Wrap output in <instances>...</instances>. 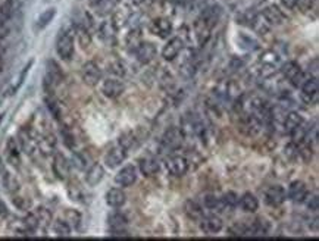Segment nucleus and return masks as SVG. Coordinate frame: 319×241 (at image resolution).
<instances>
[{
  "label": "nucleus",
  "instance_id": "f257e3e1",
  "mask_svg": "<svg viewBox=\"0 0 319 241\" xmlns=\"http://www.w3.org/2000/svg\"><path fill=\"white\" fill-rule=\"evenodd\" d=\"M74 35L71 31H63L59 34L57 40H56V52L59 54L60 59L63 60H69L74 56Z\"/></svg>",
  "mask_w": 319,
  "mask_h": 241
},
{
  "label": "nucleus",
  "instance_id": "f03ea898",
  "mask_svg": "<svg viewBox=\"0 0 319 241\" xmlns=\"http://www.w3.org/2000/svg\"><path fill=\"white\" fill-rule=\"evenodd\" d=\"M81 78L90 87L97 85L100 78H102V71H100L99 65L96 62H93V60L85 62L82 65V68H81Z\"/></svg>",
  "mask_w": 319,
  "mask_h": 241
},
{
  "label": "nucleus",
  "instance_id": "7ed1b4c3",
  "mask_svg": "<svg viewBox=\"0 0 319 241\" xmlns=\"http://www.w3.org/2000/svg\"><path fill=\"white\" fill-rule=\"evenodd\" d=\"M127 147H124L122 144H116L113 146L112 149L107 150V153L105 155V163H106L107 168L113 169V168H118L122 162L125 161L127 158Z\"/></svg>",
  "mask_w": 319,
  "mask_h": 241
},
{
  "label": "nucleus",
  "instance_id": "20e7f679",
  "mask_svg": "<svg viewBox=\"0 0 319 241\" xmlns=\"http://www.w3.org/2000/svg\"><path fill=\"white\" fill-rule=\"evenodd\" d=\"M281 71H283L284 77L290 81L294 87H300V85L303 84V81H305V74L302 72V68H300L296 62L290 60V62L284 63L283 68H281Z\"/></svg>",
  "mask_w": 319,
  "mask_h": 241
},
{
  "label": "nucleus",
  "instance_id": "39448f33",
  "mask_svg": "<svg viewBox=\"0 0 319 241\" xmlns=\"http://www.w3.org/2000/svg\"><path fill=\"white\" fill-rule=\"evenodd\" d=\"M184 49V40L181 37H174L171 38L162 49V57L168 62L174 60L178 54L181 53V50Z\"/></svg>",
  "mask_w": 319,
  "mask_h": 241
},
{
  "label": "nucleus",
  "instance_id": "423d86ee",
  "mask_svg": "<svg viewBox=\"0 0 319 241\" xmlns=\"http://www.w3.org/2000/svg\"><path fill=\"white\" fill-rule=\"evenodd\" d=\"M137 180V169L134 165H125L115 175V183L121 187H130Z\"/></svg>",
  "mask_w": 319,
  "mask_h": 241
},
{
  "label": "nucleus",
  "instance_id": "0eeeda50",
  "mask_svg": "<svg viewBox=\"0 0 319 241\" xmlns=\"http://www.w3.org/2000/svg\"><path fill=\"white\" fill-rule=\"evenodd\" d=\"M166 169L174 177H183L188 171V161L184 156H172L166 161Z\"/></svg>",
  "mask_w": 319,
  "mask_h": 241
},
{
  "label": "nucleus",
  "instance_id": "6e6552de",
  "mask_svg": "<svg viewBox=\"0 0 319 241\" xmlns=\"http://www.w3.org/2000/svg\"><path fill=\"white\" fill-rule=\"evenodd\" d=\"M183 138L184 133L180 128H171L162 137V146L166 147L168 150H174L183 144Z\"/></svg>",
  "mask_w": 319,
  "mask_h": 241
},
{
  "label": "nucleus",
  "instance_id": "1a4fd4ad",
  "mask_svg": "<svg viewBox=\"0 0 319 241\" xmlns=\"http://www.w3.org/2000/svg\"><path fill=\"white\" fill-rule=\"evenodd\" d=\"M149 29H150V32H152L153 35H156V37H159V38H166V37H169L171 32H172V24H171V21L166 19V18H156V19H153V21L150 22Z\"/></svg>",
  "mask_w": 319,
  "mask_h": 241
},
{
  "label": "nucleus",
  "instance_id": "9d476101",
  "mask_svg": "<svg viewBox=\"0 0 319 241\" xmlns=\"http://www.w3.org/2000/svg\"><path fill=\"white\" fill-rule=\"evenodd\" d=\"M135 53H137V60L141 65H147L156 56V46L153 43H149V41H141V44L137 47Z\"/></svg>",
  "mask_w": 319,
  "mask_h": 241
},
{
  "label": "nucleus",
  "instance_id": "9b49d317",
  "mask_svg": "<svg viewBox=\"0 0 319 241\" xmlns=\"http://www.w3.org/2000/svg\"><path fill=\"white\" fill-rule=\"evenodd\" d=\"M53 168L54 175L59 180H66L69 177V171H71V163L68 162V159L62 155V153H56L53 158Z\"/></svg>",
  "mask_w": 319,
  "mask_h": 241
},
{
  "label": "nucleus",
  "instance_id": "f8f14e48",
  "mask_svg": "<svg viewBox=\"0 0 319 241\" xmlns=\"http://www.w3.org/2000/svg\"><path fill=\"white\" fill-rule=\"evenodd\" d=\"M262 16L265 18V21L272 27V25H281L286 21V15L283 13V10L277 6V4H269L268 7L264 9Z\"/></svg>",
  "mask_w": 319,
  "mask_h": 241
},
{
  "label": "nucleus",
  "instance_id": "ddd939ff",
  "mask_svg": "<svg viewBox=\"0 0 319 241\" xmlns=\"http://www.w3.org/2000/svg\"><path fill=\"white\" fill-rule=\"evenodd\" d=\"M224 228V222L221 218L211 215V216H203L200 219V230L205 234H216Z\"/></svg>",
  "mask_w": 319,
  "mask_h": 241
},
{
  "label": "nucleus",
  "instance_id": "4468645a",
  "mask_svg": "<svg viewBox=\"0 0 319 241\" xmlns=\"http://www.w3.org/2000/svg\"><path fill=\"white\" fill-rule=\"evenodd\" d=\"M211 32H212V27L202 16L194 22V34H196L199 46H205L208 43V40L211 38Z\"/></svg>",
  "mask_w": 319,
  "mask_h": 241
},
{
  "label": "nucleus",
  "instance_id": "2eb2a0df",
  "mask_svg": "<svg viewBox=\"0 0 319 241\" xmlns=\"http://www.w3.org/2000/svg\"><path fill=\"white\" fill-rule=\"evenodd\" d=\"M124 84L116 78H107L102 84V93L109 99H116L122 94Z\"/></svg>",
  "mask_w": 319,
  "mask_h": 241
},
{
  "label": "nucleus",
  "instance_id": "dca6fc26",
  "mask_svg": "<svg viewBox=\"0 0 319 241\" xmlns=\"http://www.w3.org/2000/svg\"><path fill=\"white\" fill-rule=\"evenodd\" d=\"M286 190L281 186H272L265 191V202L269 206H280L286 200Z\"/></svg>",
  "mask_w": 319,
  "mask_h": 241
},
{
  "label": "nucleus",
  "instance_id": "f3484780",
  "mask_svg": "<svg viewBox=\"0 0 319 241\" xmlns=\"http://www.w3.org/2000/svg\"><path fill=\"white\" fill-rule=\"evenodd\" d=\"M106 205L112 209H118V208H122L127 202V196L124 194V191L121 188H110L107 190L106 196Z\"/></svg>",
  "mask_w": 319,
  "mask_h": 241
},
{
  "label": "nucleus",
  "instance_id": "a211bd4d",
  "mask_svg": "<svg viewBox=\"0 0 319 241\" xmlns=\"http://www.w3.org/2000/svg\"><path fill=\"white\" fill-rule=\"evenodd\" d=\"M63 80V74L60 66L54 62V60H49L47 62V72H46V85H57Z\"/></svg>",
  "mask_w": 319,
  "mask_h": 241
},
{
  "label": "nucleus",
  "instance_id": "6ab92c4d",
  "mask_svg": "<svg viewBox=\"0 0 319 241\" xmlns=\"http://www.w3.org/2000/svg\"><path fill=\"white\" fill-rule=\"evenodd\" d=\"M289 197L292 199L293 202L300 203L305 202L308 197V187L303 181H293L289 187Z\"/></svg>",
  "mask_w": 319,
  "mask_h": 241
},
{
  "label": "nucleus",
  "instance_id": "aec40b11",
  "mask_svg": "<svg viewBox=\"0 0 319 241\" xmlns=\"http://www.w3.org/2000/svg\"><path fill=\"white\" fill-rule=\"evenodd\" d=\"M138 168H140V172L144 177H153L159 172V162L152 156H147V158L140 159Z\"/></svg>",
  "mask_w": 319,
  "mask_h": 241
},
{
  "label": "nucleus",
  "instance_id": "412c9836",
  "mask_svg": "<svg viewBox=\"0 0 319 241\" xmlns=\"http://www.w3.org/2000/svg\"><path fill=\"white\" fill-rule=\"evenodd\" d=\"M103 177H105V169H103V166L102 165H99V163H94V165H91V168L87 171V174H85V183L90 186V187H94V186H97L102 180H103Z\"/></svg>",
  "mask_w": 319,
  "mask_h": 241
},
{
  "label": "nucleus",
  "instance_id": "4be33fe9",
  "mask_svg": "<svg viewBox=\"0 0 319 241\" xmlns=\"http://www.w3.org/2000/svg\"><path fill=\"white\" fill-rule=\"evenodd\" d=\"M239 205L247 214H255L259 209V200L252 193H244L239 199Z\"/></svg>",
  "mask_w": 319,
  "mask_h": 241
},
{
  "label": "nucleus",
  "instance_id": "5701e85b",
  "mask_svg": "<svg viewBox=\"0 0 319 241\" xmlns=\"http://www.w3.org/2000/svg\"><path fill=\"white\" fill-rule=\"evenodd\" d=\"M141 41H143V38H141V29L138 27L131 28V29L128 31L127 37H125L127 49H128L130 52H135L137 47L141 44Z\"/></svg>",
  "mask_w": 319,
  "mask_h": 241
},
{
  "label": "nucleus",
  "instance_id": "b1692460",
  "mask_svg": "<svg viewBox=\"0 0 319 241\" xmlns=\"http://www.w3.org/2000/svg\"><path fill=\"white\" fill-rule=\"evenodd\" d=\"M16 10V4H15V0H4L1 4H0V19L7 24L10 21V18L13 16Z\"/></svg>",
  "mask_w": 319,
  "mask_h": 241
},
{
  "label": "nucleus",
  "instance_id": "393cba45",
  "mask_svg": "<svg viewBox=\"0 0 319 241\" xmlns=\"http://www.w3.org/2000/svg\"><path fill=\"white\" fill-rule=\"evenodd\" d=\"M303 124V118L300 113L297 112H289L286 119H284V128L287 133H292L296 128H299L300 125Z\"/></svg>",
  "mask_w": 319,
  "mask_h": 241
},
{
  "label": "nucleus",
  "instance_id": "a878e982",
  "mask_svg": "<svg viewBox=\"0 0 319 241\" xmlns=\"http://www.w3.org/2000/svg\"><path fill=\"white\" fill-rule=\"evenodd\" d=\"M107 224L110 227V231H115V230H124L125 225L128 224V221H127V216L124 214L115 212V214L109 215Z\"/></svg>",
  "mask_w": 319,
  "mask_h": 241
},
{
  "label": "nucleus",
  "instance_id": "bb28decb",
  "mask_svg": "<svg viewBox=\"0 0 319 241\" xmlns=\"http://www.w3.org/2000/svg\"><path fill=\"white\" fill-rule=\"evenodd\" d=\"M186 215L191 221H200L203 218V211L200 205L194 200H187L186 202Z\"/></svg>",
  "mask_w": 319,
  "mask_h": 241
},
{
  "label": "nucleus",
  "instance_id": "cd10ccee",
  "mask_svg": "<svg viewBox=\"0 0 319 241\" xmlns=\"http://www.w3.org/2000/svg\"><path fill=\"white\" fill-rule=\"evenodd\" d=\"M19 143H21L24 152L28 153V155H31V153L35 150V147H37V141H35V140L31 137V134H29L28 131H25V130H22L21 134H19Z\"/></svg>",
  "mask_w": 319,
  "mask_h": 241
},
{
  "label": "nucleus",
  "instance_id": "c85d7f7f",
  "mask_svg": "<svg viewBox=\"0 0 319 241\" xmlns=\"http://www.w3.org/2000/svg\"><path fill=\"white\" fill-rule=\"evenodd\" d=\"M300 87H302V91H303V94H305V96H308V97H314V96H317V94H318V88H319L318 78H315V77H314V78L305 80Z\"/></svg>",
  "mask_w": 319,
  "mask_h": 241
},
{
  "label": "nucleus",
  "instance_id": "c756f323",
  "mask_svg": "<svg viewBox=\"0 0 319 241\" xmlns=\"http://www.w3.org/2000/svg\"><path fill=\"white\" fill-rule=\"evenodd\" d=\"M75 32H77V37H78V43L82 49H87L90 44H91V35H90V29L84 27L82 24H78L75 27Z\"/></svg>",
  "mask_w": 319,
  "mask_h": 241
},
{
  "label": "nucleus",
  "instance_id": "7c9ffc66",
  "mask_svg": "<svg viewBox=\"0 0 319 241\" xmlns=\"http://www.w3.org/2000/svg\"><path fill=\"white\" fill-rule=\"evenodd\" d=\"M56 16V9L54 7H49V9H46L44 12H41V15L38 16V19H37V29H43V28H46L52 21H53V18Z\"/></svg>",
  "mask_w": 319,
  "mask_h": 241
},
{
  "label": "nucleus",
  "instance_id": "2f4dec72",
  "mask_svg": "<svg viewBox=\"0 0 319 241\" xmlns=\"http://www.w3.org/2000/svg\"><path fill=\"white\" fill-rule=\"evenodd\" d=\"M280 54L275 53L274 50H266L261 54V65L269 66V68H277V65L280 63Z\"/></svg>",
  "mask_w": 319,
  "mask_h": 241
},
{
  "label": "nucleus",
  "instance_id": "473e14b6",
  "mask_svg": "<svg viewBox=\"0 0 319 241\" xmlns=\"http://www.w3.org/2000/svg\"><path fill=\"white\" fill-rule=\"evenodd\" d=\"M6 152H7V159L10 161L12 165L19 163V150H18V144L13 138H9V141L6 144Z\"/></svg>",
  "mask_w": 319,
  "mask_h": 241
},
{
  "label": "nucleus",
  "instance_id": "72a5a7b5",
  "mask_svg": "<svg viewBox=\"0 0 319 241\" xmlns=\"http://www.w3.org/2000/svg\"><path fill=\"white\" fill-rule=\"evenodd\" d=\"M269 230V225L266 224V221L264 219H256L250 228H247V234L250 236H265Z\"/></svg>",
  "mask_w": 319,
  "mask_h": 241
},
{
  "label": "nucleus",
  "instance_id": "f704fd0d",
  "mask_svg": "<svg viewBox=\"0 0 319 241\" xmlns=\"http://www.w3.org/2000/svg\"><path fill=\"white\" fill-rule=\"evenodd\" d=\"M71 227L66 221L63 219H57L53 222V231L57 237H69L71 236Z\"/></svg>",
  "mask_w": 319,
  "mask_h": 241
},
{
  "label": "nucleus",
  "instance_id": "c9c22d12",
  "mask_svg": "<svg viewBox=\"0 0 319 241\" xmlns=\"http://www.w3.org/2000/svg\"><path fill=\"white\" fill-rule=\"evenodd\" d=\"M205 206L211 211H216V212H222L224 209H227L222 202V197H216V196H206Z\"/></svg>",
  "mask_w": 319,
  "mask_h": 241
},
{
  "label": "nucleus",
  "instance_id": "e433bc0d",
  "mask_svg": "<svg viewBox=\"0 0 319 241\" xmlns=\"http://www.w3.org/2000/svg\"><path fill=\"white\" fill-rule=\"evenodd\" d=\"M34 215H35V218H37L40 227H47V225L50 224V221H52V215H50V212H49L46 208H38V209H35V211H34Z\"/></svg>",
  "mask_w": 319,
  "mask_h": 241
},
{
  "label": "nucleus",
  "instance_id": "4c0bfd02",
  "mask_svg": "<svg viewBox=\"0 0 319 241\" xmlns=\"http://www.w3.org/2000/svg\"><path fill=\"white\" fill-rule=\"evenodd\" d=\"M252 28H253L256 32H259V34H265L266 31L271 28V25L266 22L265 18H264L262 13H261V15H256V16L252 19Z\"/></svg>",
  "mask_w": 319,
  "mask_h": 241
},
{
  "label": "nucleus",
  "instance_id": "58836bf2",
  "mask_svg": "<svg viewBox=\"0 0 319 241\" xmlns=\"http://www.w3.org/2000/svg\"><path fill=\"white\" fill-rule=\"evenodd\" d=\"M113 31H115L113 24L105 21V22L100 25V28H99V35H100V38H102L103 41H110L112 37H113Z\"/></svg>",
  "mask_w": 319,
  "mask_h": 241
},
{
  "label": "nucleus",
  "instance_id": "ea45409f",
  "mask_svg": "<svg viewBox=\"0 0 319 241\" xmlns=\"http://www.w3.org/2000/svg\"><path fill=\"white\" fill-rule=\"evenodd\" d=\"M63 221H66V222L69 224L71 228H78L81 222V215L78 214L77 211H74V209H68V211L65 212Z\"/></svg>",
  "mask_w": 319,
  "mask_h": 241
},
{
  "label": "nucleus",
  "instance_id": "a19ab883",
  "mask_svg": "<svg viewBox=\"0 0 319 241\" xmlns=\"http://www.w3.org/2000/svg\"><path fill=\"white\" fill-rule=\"evenodd\" d=\"M54 146H56V140H54L53 135H46V137L40 141V150H41L44 155L53 153Z\"/></svg>",
  "mask_w": 319,
  "mask_h": 241
},
{
  "label": "nucleus",
  "instance_id": "79ce46f5",
  "mask_svg": "<svg viewBox=\"0 0 319 241\" xmlns=\"http://www.w3.org/2000/svg\"><path fill=\"white\" fill-rule=\"evenodd\" d=\"M239 40L240 47L244 49V50H255V49H258V41H255L252 37H249L246 34H240Z\"/></svg>",
  "mask_w": 319,
  "mask_h": 241
},
{
  "label": "nucleus",
  "instance_id": "37998d69",
  "mask_svg": "<svg viewBox=\"0 0 319 241\" xmlns=\"http://www.w3.org/2000/svg\"><path fill=\"white\" fill-rule=\"evenodd\" d=\"M239 196L234 193V191H228V193H225L224 194V197H222V202H224V205H225V208H230V209H234L237 205H239Z\"/></svg>",
  "mask_w": 319,
  "mask_h": 241
},
{
  "label": "nucleus",
  "instance_id": "c03bdc74",
  "mask_svg": "<svg viewBox=\"0 0 319 241\" xmlns=\"http://www.w3.org/2000/svg\"><path fill=\"white\" fill-rule=\"evenodd\" d=\"M13 205L19 209V211H28L31 208V200L27 197H13Z\"/></svg>",
  "mask_w": 319,
  "mask_h": 241
},
{
  "label": "nucleus",
  "instance_id": "a18cd8bd",
  "mask_svg": "<svg viewBox=\"0 0 319 241\" xmlns=\"http://www.w3.org/2000/svg\"><path fill=\"white\" fill-rule=\"evenodd\" d=\"M62 135H63V143L66 144V147L74 149V144H75V141H74V135H72V133H71L66 127L62 130Z\"/></svg>",
  "mask_w": 319,
  "mask_h": 241
},
{
  "label": "nucleus",
  "instance_id": "49530a36",
  "mask_svg": "<svg viewBox=\"0 0 319 241\" xmlns=\"http://www.w3.org/2000/svg\"><path fill=\"white\" fill-rule=\"evenodd\" d=\"M4 186H6V188H7V191H16V183H15V180L9 175V174H6V177H4Z\"/></svg>",
  "mask_w": 319,
  "mask_h": 241
},
{
  "label": "nucleus",
  "instance_id": "de8ad7c7",
  "mask_svg": "<svg viewBox=\"0 0 319 241\" xmlns=\"http://www.w3.org/2000/svg\"><path fill=\"white\" fill-rule=\"evenodd\" d=\"M47 106L50 109L52 115H53L56 119H60V110H59V106L54 100H47Z\"/></svg>",
  "mask_w": 319,
  "mask_h": 241
},
{
  "label": "nucleus",
  "instance_id": "09e8293b",
  "mask_svg": "<svg viewBox=\"0 0 319 241\" xmlns=\"http://www.w3.org/2000/svg\"><path fill=\"white\" fill-rule=\"evenodd\" d=\"M112 74H115V75H124V66L121 65V63H112L110 65V69H109Z\"/></svg>",
  "mask_w": 319,
  "mask_h": 241
},
{
  "label": "nucleus",
  "instance_id": "8fccbe9b",
  "mask_svg": "<svg viewBox=\"0 0 319 241\" xmlns=\"http://www.w3.org/2000/svg\"><path fill=\"white\" fill-rule=\"evenodd\" d=\"M297 6H299L303 12H306V10H309V9L312 7V0H299V1H297Z\"/></svg>",
  "mask_w": 319,
  "mask_h": 241
},
{
  "label": "nucleus",
  "instance_id": "3c124183",
  "mask_svg": "<svg viewBox=\"0 0 319 241\" xmlns=\"http://www.w3.org/2000/svg\"><path fill=\"white\" fill-rule=\"evenodd\" d=\"M69 196H71L74 200L80 199L81 191H80V188H78V186H77V187H75V186H71V187H69Z\"/></svg>",
  "mask_w": 319,
  "mask_h": 241
},
{
  "label": "nucleus",
  "instance_id": "603ef678",
  "mask_svg": "<svg viewBox=\"0 0 319 241\" xmlns=\"http://www.w3.org/2000/svg\"><path fill=\"white\" fill-rule=\"evenodd\" d=\"M297 1L299 0H281V4L286 9H294V7H297Z\"/></svg>",
  "mask_w": 319,
  "mask_h": 241
},
{
  "label": "nucleus",
  "instance_id": "864d4df0",
  "mask_svg": "<svg viewBox=\"0 0 319 241\" xmlns=\"http://www.w3.org/2000/svg\"><path fill=\"white\" fill-rule=\"evenodd\" d=\"M105 1H106V0H88V3H90V6H91L93 9H100V7L103 6Z\"/></svg>",
  "mask_w": 319,
  "mask_h": 241
},
{
  "label": "nucleus",
  "instance_id": "5fc2aeb1",
  "mask_svg": "<svg viewBox=\"0 0 319 241\" xmlns=\"http://www.w3.org/2000/svg\"><path fill=\"white\" fill-rule=\"evenodd\" d=\"M309 209H312L314 212H317V211H318V197H317V196L314 197V200H312V202H309Z\"/></svg>",
  "mask_w": 319,
  "mask_h": 241
},
{
  "label": "nucleus",
  "instance_id": "6e6d98bb",
  "mask_svg": "<svg viewBox=\"0 0 319 241\" xmlns=\"http://www.w3.org/2000/svg\"><path fill=\"white\" fill-rule=\"evenodd\" d=\"M6 214H7V209H6V206L0 202V216H4Z\"/></svg>",
  "mask_w": 319,
  "mask_h": 241
},
{
  "label": "nucleus",
  "instance_id": "4d7b16f0",
  "mask_svg": "<svg viewBox=\"0 0 319 241\" xmlns=\"http://www.w3.org/2000/svg\"><path fill=\"white\" fill-rule=\"evenodd\" d=\"M3 66V53H1V50H0V68Z\"/></svg>",
  "mask_w": 319,
  "mask_h": 241
}]
</instances>
